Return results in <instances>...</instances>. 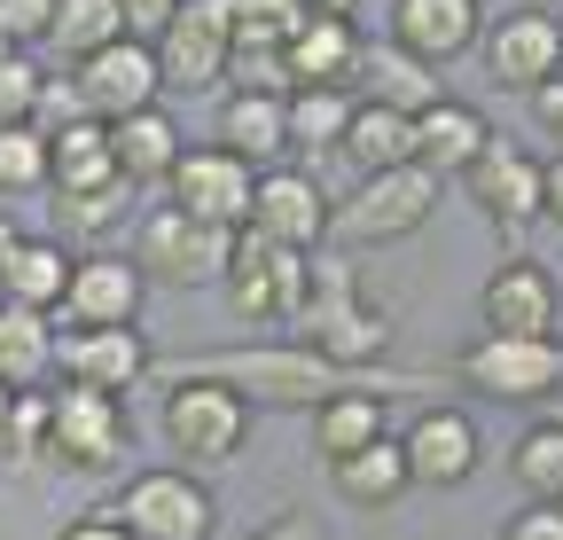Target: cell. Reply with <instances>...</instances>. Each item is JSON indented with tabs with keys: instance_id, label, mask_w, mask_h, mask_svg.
<instances>
[{
	"instance_id": "6da1fadb",
	"label": "cell",
	"mask_w": 563,
	"mask_h": 540,
	"mask_svg": "<svg viewBox=\"0 0 563 540\" xmlns=\"http://www.w3.org/2000/svg\"><path fill=\"white\" fill-rule=\"evenodd\" d=\"M150 376H211L243 392L251 408H321L336 392H384V399H407V392H431V376H399V368H344L313 345H228V353H180V361H150Z\"/></svg>"
},
{
	"instance_id": "7a4b0ae2",
	"label": "cell",
	"mask_w": 563,
	"mask_h": 540,
	"mask_svg": "<svg viewBox=\"0 0 563 540\" xmlns=\"http://www.w3.org/2000/svg\"><path fill=\"white\" fill-rule=\"evenodd\" d=\"M290 329H298V345H313L344 368H376L391 345V306H376L344 258H313V283H306V306Z\"/></svg>"
},
{
	"instance_id": "3957f363",
	"label": "cell",
	"mask_w": 563,
	"mask_h": 540,
	"mask_svg": "<svg viewBox=\"0 0 563 540\" xmlns=\"http://www.w3.org/2000/svg\"><path fill=\"white\" fill-rule=\"evenodd\" d=\"M165 392V447L188 462V470H211V462H235L251 447V399L228 392V384H211V376H150Z\"/></svg>"
},
{
	"instance_id": "277c9868",
	"label": "cell",
	"mask_w": 563,
	"mask_h": 540,
	"mask_svg": "<svg viewBox=\"0 0 563 540\" xmlns=\"http://www.w3.org/2000/svg\"><path fill=\"white\" fill-rule=\"evenodd\" d=\"M439 212V173L422 165H391V173H361V188L329 212V243L344 251H384V243H407L422 235Z\"/></svg>"
},
{
	"instance_id": "5b68a950",
	"label": "cell",
	"mask_w": 563,
	"mask_h": 540,
	"mask_svg": "<svg viewBox=\"0 0 563 540\" xmlns=\"http://www.w3.org/2000/svg\"><path fill=\"white\" fill-rule=\"evenodd\" d=\"M133 454V416L118 392L95 384H55L47 392V462L79 470V478H102Z\"/></svg>"
},
{
	"instance_id": "8992f818",
	"label": "cell",
	"mask_w": 563,
	"mask_h": 540,
	"mask_svg": "<svg viewBox=\"0 0 563 540\" xmlns=\"http://www.w3.org/2000/svg\"><path fill=\"white\" fill-rule=\"evenodd\" d=\"M150 283H165V290H211V283H228V258H235V235L228 228H203V220H188V212H173V205H157V212H141L133 220V251H125Z\"/></svg>"
},
{
	"instance_id": "52a82bcc",
	"label": "cell",
	"mask_w": 563,
	"mask_h": 540,
	"mask_svg": "<svg viewBox=\"0 0 563 540\" xmlns=\"http://www.w3.org/2000/svg\"><path fill=\"white\" fill-rule=\"evenodd\" d=\"M306 283H313V251H290V243H266V235H235V258H228V306L235 321L251 329H290L298 306H306Z\"/></svg>"
},
{
	"instance_id": "ba28073f",
	"label": "cell",
	"mask_w": 563,
	"mask_h": 540,
	"mask_svg": "<svg viewBox=\"0 0 563 540\" xmlns=\"http://www.w3.org/2000/svg\"><path fill=\"white\" fill-rule=\"evenodd\" d=\"M454 376L477 399H501V408H540L563 392V345L555 337H477L454 361Z\"/></svg>"
},
{
	"instance_id": "9c48e42d",
	"label": "cell",
	"mask_w": 563,
	"mask_h": 540,
	"mask_svg": "<svg viewBox=\"0 0 563 540\" xmlns=\"http://www.w3.org/2000/svg\"><path fill=\"white\" fill-rule=\"evenodd\" d=\"M110 517L133 532V540H211L220 509H211V486L196 470H133L118 486Z\"/></svg>"
},
{
	"instance_id": "30bf717a",
	"label": "cell",
	"mask_w": 563,
	"mask_h": 540,
	"mask_svg": "<svg viewBox=\"0 0 563 540\" xmlns=\"http://www.w3.org/2000/svg\"><path fill=\"white\" fill-rule=\"evenodd\" d=\"M251 188H258V165L235 157V150H220V142L180 150V165H173V180H165L173 212H188V220H203V228H228V235L251 228Z\"/></svg>"
},
{
	"instance_id": "8fae6325",
	"label": "cell",
	"mask_w": 563,
	"mask_h": 540,
	"mask_svg": "<svg viewBox=\"0 0 563 540\" xmlns=\"http://www.w3.org/2000/svg\"><path fill=\"white\" fill-rule=\"evenodd\" d=\"M150 47H157L165 87H180V95H211V87H228V71H235V32H228L220 0H180L173 24Z\"/></svg>"
},
{
	"instance_id": "7c38bea8",
	"label": "cell",
	"mask_w": 563,
	"mask_h": 540,
	"mask_svg": "<svg viewBox=\"0 0 563 540\" xmlns=\"http://www.w3.org/2000/svg\"><path fill=\"white\" fill-rule=\"evenodd\" d=\"M70 87H79L87 118L110 125V118L150 110V102L165 95V71H157V47H150V40H110V47H95V55L70 63Z\"/></svg>"
},
{
	"instance_id": "4fadbf2b",
	"label": "cell",
	"mask_w": 563,
	"mask_h": 540,
	"mask_svg": "<svg viewBox=\"0 0 563 540\" xmlns=\"http://www.w3.org/2000/svg\"><path fill=\"white\" fill-rule=\"evenodd\" d=\"M329 188L306 165H266L251 188V235L266 243H290V251H321L329 243Z\"/></svg>"
},
{
	"instance_id": "5bb4252c",
	"label": "cell",
	"mask_w": 563,
	"mask_h": 540,
	"mask_svg": "<svg viewBox=\"0 0 563 540\" xmlns=\"http://www.w3.org/2000/svg\"><path fill=\"white\" fill-rule=\"evenodd\" d=\"M477 321H485V337H555L563 283L540 258H501L485 275V290H477Z\"/></svg>"
},
{
	"instance_id": "9a60e30c",
	"label": "cell",
	"mask_w": 563,
	"mask_h": 540,
	"mask_svg": "<svg viewBox=\"0 0 563 540\" xmlns=\"http://www.w3.org/2000/svg\"><path fill=\"white\" fill-rule=\"evenodd\" d=\"M141 298H150V275L125 251H87V258H70L55 313H63V329H118V321H141Z\"/></svg>"
},
{
	"instance_id": "2e32d148",
	"label": "cell",
	"mask_w": 563,
	"mask_h": 540,
	"mask_svg": "<svg viewBox=\"0 0 563 540\" xmlns=\"http://www.w3.org/2000/svg\"><path fill=\"white\" fill-rule=\"evenodd\" d=\"M477 47H485L493 87L532 95V87H548V79L563 71V16H548V9H509L501 24H485Z\"/></svg>"
},
{
	"instance_id": "e0dca14e",
	"label": "cell",
	"mask_w": 563,
	"mask_h": 540,
	"mask_svg": "<svg viewBox=\"0 0 563 540\" xmlns=\"http://www.w3.org/2000/svg\"><path fill=\"white\" fill-rule=\"evenodd\" d=\"M399 454H407V470H415V486H470L477 462H485V439H477L470 408L431 399V408L399 431Z\"/></svg>"
},
{
	"instance_id": "ac0fdd59",
	"label": "cell",
	"mask_w": 563,
	"mask_h": 540,
	"mask_svg": "<svg viewBox=\"0 0 563 540\" xmlns=\"http://www.w3.org/2000/svg\"><path fill=\"white\" fill-rule=\"evenodd\" d=\"M55 368L63 384H95V392H133L150 384V345H141V329L118 321V329H55Z\"/></svg>"
},
{
	"instance_id": "d6986e66",
	"label": "cell",
	"mask_w": 563,
	"mask_h": 540,
	"mask_svg": "<svg viewBox=\"0 0 563 540\" xmlns=\"http://www.w3.org/2000/svg\"><path fill=\"white\" fill-rule=\"evenodd\" d=\"M462 196L493 220V228H532L540 220V157L532 150H509V142H485L477 165L462 173Z\"/></svg>"
},
{
	"instance_id": "ffe728a7",
	"label": "cell",
	"mask_w": 563,
	"mask_h": 540,
	"mask_svg": "<svg viewBox=\"0 0 563 540\" xmlns=\"http://www.w3.org/2000/svg\"><path fill=\"white\" fill-rule=\"evenodd\" d=\"M391 40L407 55H422L431 71H446L454 55H470L485 40V9L477 0H391Z\"/></svg>"
},
{
	"instance_id": "44dd1931",
	"label": "cell",
	"mask_w": 563,
	"mask_h": 540,
	"mask_svg": "<svg viewBox=\"0 0 563 540\" xmlns=\"http://www.w3.org/2000/svg\"><path fill=\"white\" fill-rule=\"evenodd\" d=\"M211 142L251 157L258 173L274 157H290V95H258V87H228L220 110H211Z\"/></svg>"
},
{
	"instance_id": "7402d4cb",
	"label": "cell",
	"mask_w": 563,
	"mask_h": 540,
	"mask_svg": "<svg viewBox=\"0 0 563 540\" xmlns=\"http://www.w3.org/2000/svg\"><path fill=\"white\" fill-rule=\"evenodd\" d=\"M352 71H361V24L344 16H306L290 40H282V79L298 87H344L352 95Z\"/></svg>"
},
{
	"instance_id": "603a6c76",
	"label": "cell",
	"mask_w": 563,
	"mask_h": 540,
	"mask_svg": "<svg viewBox=\"0 0 563 540\" xmlns=\"http://www.w3.org/2000/svg\"><path fill=\"white\" fill-rule=\"evenodd\" d=\"M352 95H361V102H384V110H431L446 87H439V71H431V63H422V55H407L391 32L384 40H361V71H352Z\"/></svg>"
},
{
	"instance_id": "cb8c5ba5",
	"label": "cell",
	"mask_w": 563,
	"mask_h": 540,
	"mask_svg": "<svg viewBox=\"0 0 563 540\" xmlns=\"http://www.w3.org/2000/svg\"><path fill=\"white\" fill-rule=\"evenodd\" d=\"M485 142H493V125H485L477 102L439 95L431 110H415V165H422V173H439V180H462V173L477 165Z\"/></svg>"
},
{
	"instance_id": "d4e9b609",
	"label": "cell",
	"mask_w": 563,
	"mask_h": 540,
	"mask_svg": "<svg viewBox=\"0 0 563 540\" xmlns=\"http://www.w3.org/2000/svg\"><path fill=\"white\" fill-rule=\"evenodd\" d=\"M180 150H188V142H180V125H173L165 102L133 110V118H110V157H118L125 188H165L173 165H180Z\"/></svg>"
},
{
	"instance_id": "484cf974",
	"label": "cell",
	"mask_w": 563,
	"mask_h": 540,
	"mask_svg": "<svg viewBox=\"0 0 563 540\" xmlns=\"http://www.w3.org/2000/svg\"><path fill=\"white\" fill-rule=\"evenodd\" d=\"M110 180H125V173L110 157V125L102 118H70L63 133H47V188L55 196H95Z\"/></svg>"
},
{
	"instance_id": "4316f807",
	"label": "cell",
	"mask_w": 563,
	"mask_h": 540,
	"mask_svg": "<svg viewBox=\"0 0 563 540\" xmlns=\"http://www.w3.org/2000/svg\"><path fill=\"white\" fill-rule=\"evenodd\" d=\"M329 486H336V502H344V509H391L399 494H415V470H407L399 439L384 431L376 447H361V454L329 462Z\"/></svg>"
},
{
	"instance_id": "83f0119b",
	"label": "cell",
	"mask_w": 563,
	"mask_h": 540,
	"mask_svg": "<svg viewBox=\"0 0 563 540\" xmlns=\"http://www.w3.org/2000/svg\"><path fill=\"white\" fill-rule=\"evenodd\" d=\"M63 283H70V251H63V235H24L9 258H0V306L55 313V306H63Z\"/></svg>"
},
{
	"instance_id": "f1b7e54d",
	"label": "cell",
	"mask_w": 563,
	"mask_h": 540,
	"mask_svg": "<svg viewBox=\"0 0 563 540\" xmlns=\"http://www.w3.org/2000/svg\"><path fill=\"white\" fill-rule=\"evenodd\" d=\"M336 157H352L361 173L415 165V118H407V110H384V102H361V95H352V118H344V142H336Z\"/></svg>"
},
{
	"instance_id": "f546056e",
	"label": "cell",
	"mask_w": 563,
	"mask_h": 540,
	"mask_svg": "<svg viewBox=\"0 0 563 540\" xmlns=\"http://www.w3.org/2000/svg\"><path fill=\"white\" fill-rule=\"evenodd\" d=\"M384 408H391L384 392H336V399H321V408H313V454H321V462H344V454L376 447V439L391 431Z\"/></svg>"
},
{
	"instance_id": "4dcf8cb0",
	"label": "cell",
	"mask_w": 563,
	"mask_h": 540,
	"mask_svg": "<svg viewBox=\"0 0 563 540\" xmlns=\"http://www.w3.org/2000/svg\"><path fill=\"white\" fill-rule=\"evenodd\" d=\"M47 376H55V313L0 306V384H9V392H40Z\"/></svg>"
},
{
	"instance_id": "1f68e13d",
	"label": "cell",
	"mask_w": 563,
	"mask_h": 540,
	"mask_svg": "<svg viewBox=\"0 0 563 540\" xmlns=\"http://www.w3.org/2000/svg\"><path fill=\"white\" fill-rule=\"evenodd\" d=\"M110 40H125V9H118V0H55L47 47H55L63 63H79V55L110 47Z\"/></svg>"
},
{
	"instance_id": "d6a6232c",
	"label": "cell",
	"mask_w": 563,
	"mask_h": 540,
	"mask_svg": "<svg viewBox=\"0 0 563 540\" xmlns=\"http://www.w3.org/2000/svg\"><path fill=\"white\" fill-rule=\"evenodd\" d=\"M509 478L525 486V502H563V423L555 416H540L509 447Z\"/></svg>"
},
{
	"instance_id": "836d02e7",
	"label": "cell",
	"mask_w": 563,
	"mask_h": 540,
	"mask_svg": "<svg viewBox=\"0 0 563 540\" xmlns=\"http://www.w3.org/2000/svg\"><path fill=\"white\" fill-rule=\"evenodd\" d=\"M220 9H228V32H235V55H282V40L306 24L298 0H220Z\"/></svg>"
},
{
	"instance_id": "e575fe53",
	"label": "cell",
	"mask_w": 563,
	"mask_h": 540,
	"mask_svg": "<svg viewBox=\"0 0 563 540\" xmlns=\"http://www.w3.org/2000/svg\"><path fill=\"white\" fill-rule=\"evenodd\" d=\"M352 95L344 87H298L290 95V150H336L344 142Z\"/></svg>"
},
{
	"instance_id": "d590c367",
	"label": "cell",
	"mask_w": 563,
	"mask_h": 540,
	"mask_svg": "<svg viewBox=\"0 0 563 540\" xmlns=\"http://www.w3.org/2000/svg\"><path fill=\"white\" fill-rule=\"evenodd\" d=\"M47 188V133L40 125H0V205Z\"/></svg>"
},
{
	"instance_id": "8d00e7d4",
	"label": "cell",
	"mask_w": 563,
	"mask_h": 540,
	"mask_svg": "<svg viewBox=\"0 0 563 540\" xmlns=\"http://www.w3.org/2000/svg\"><path fill=\"white\" fill-rule=\"evenodd\" d=\"M40 87H47V63L32 47H0V125H32Z\"/></svg>"
},
{
	"instance_id": "74e56055",
	"label": "cell",
	"mask_w": 563,
	"mask_h": 540,
	"mask_svg": "<svg viewBox=\"0 0 563 540\" xmlns=\"http://www.w3.org/2000/svg\"><path fill=\"white\" fill-rule=\"evenodd\" d=\"M63 212H70V228H79V235H110V228L133 212V188L110 180V188H95V196H63Z\"/></svg>"
},
{
	"instance_id": "f35d334b",
	"label": "cell",
	"mask_w": 563,
	"mask_h": 540,
	"mask_svg": "<svg viewBox=\"0 0 563 540\" xmlns=\"http://www.w3.org/2000/svg\"><path fill=\"white\" fill-rule=\"evenodd\" d=\"M55 24V0H0V40L9 47H47Z\"/></svg>"
},
{
	"instance_id": "ab89813d",
	"label": "cell",
	"mask_w": 563,
	"mask_h": 540,
	"mask_svg": "<svg viewBox=\"0 0 563 540\" xmlns=\"http://www.w3.org/2000/svg\"><path fill=\"white\" fill-rule=\"evenodd\" d=\"M501 540H563V502H525L517 517H501Z\"/></svg>"
},
{
	"instance_id": "60d3db41",
	"label": "cell",
	"mask_w": 563,
	"mask_h": 540,
	"mask_svg": "<svg viewBox=\"0 0 563 540\" xmlns=\"http://www.w3.org/2000/svg\"><path fill=\"white\" fill-rule=\"evenodd\" d=\"M118 9H125V40H157L180 0H118Z\"/></svg>"
},
{
	"instance_id": "b9f144b4",
	"label": "cell",
	"mask_w": 563,
	"mask_h": 540,
	"mask_svg": "<svg viewBox=\"0 0 563 540\" xmlns=\"http://www.w3.org/2000/svg\"><path fill=\"white\" fill-rule=\"evenodd\" d=\"M532 125L548 133V142L563 150V71L548 79V87H532Z\"/></svg>"
},
{
	"instance_id": "7bdbcfd3",
	"label": "cell",
	"mask_w": 563,
	"mask_h": 540,
	"mask_svg": "<svg viewBox=\"0 0 563 540\" xmlns=\"http://www.w3.org/2000/svg\"><path fill=\"white\" fill-rule=\"evenodd\" d=\"M55 540H133V532H125V525H118L110 509H87V517H70V525H63Z\"/></svg>"
},
{
	"instance_id": "ee69618b",
	"label": "cell",
	"mask_w": 563,
	"mask_h": 540,
	"mask_svg": "<svg viewBox=\"0 0 563 540\" xmlns=\"http://www.w3.org/2000/svg\"><path fill=\"white\" fill-rule=\"evenodd\" d=\"M243 540H329V532H321L313 517H298V509H290V517H274V525H251Z\"/></svg>"
},
{
	"instance_id": "f6af8a7d",
	"label": "cell",
	"mask_w": 563,
	"mask_h": 540,
	"mask_svg": "<svg viewBox=\"0 0 563 540\" xmlns=\"http://www.w3.org/2000/svg\"><path fill=\"white\" fill-rule=\"evenodd\" d=\"M540 220H555V228H563V150L540 165Z\"/></svg>"
},
{
	"instance_id": "bcb514c9",
	"label": "cell",
	"mask_w": 563,
	"mask_h": 540,
	"mask_svg": "<svg viewBox=\"0 0 563 540\" xmlns=\"http://www.w3.org/2000/svg\"><path fill=\"white\" fill-rule=\"evenodd\" d=\"M298 9H306V16H344V24H352V16H361V0H298Z\"/></svg>"
},
{
	"instance_id": "7dc6e473",
	"label": "cell",
	"mask_w": 563,
	"mask_h": 540,
	"mask_svg": "<svg viewBox=\"0 0 563 540\" xmlns=\"http://www.w3.org/2000/svg\"><path fill=\"white\" fill-rule=\"evenodd\" d=\"M16 243H24V228H16V212H0V258H9Z\"/></svg>"
},
{
	"instance_id": "c3c4849f",
	"label": "cell",
	"mask_w": 563,
	"mask_h": 540,
	"mask_svg": "<svg viewBox=\"0 0 563 540\" xmlns=\"http://www.w3.org/2000/svg\"><path fill=\"white\" fill-rule=\"evenodd\" d=\"M9 408H16V392H9V384H0V431H9Z\"/></svg>"
},
{
	"instance_id": "681fc988",
	"label": "cell",
	"mask_w": 563,
	"mask_h": 540,
	"mask_svg": "<svg viewBox=\"0 0 563 540\" xmlns=\"http://www.w3.org/2000/svg\"><path fill=\"white\" fill-rule=\"evenodd\" d=\"M525 9H548V16H563V0H525Z\"/></svg>"
},
{
	"instance_id": "f907efd6",
	"label": "cell",
	"mask_w": 563,
	"mask_h": 540,
	"mask_svg": "<svg viewBox=\"0 0 563 540\" xmlns=\"http://www.w3.org/2000/svg\"><path fill=\"white\" fill-rule=\"evenodd\" d=\"M555 423H563V399H555Z\"/></svg>"
},
{
	"instance_id": "816d5d0a",
	"label": "cell",
	"mask_w": 563,
	"mask_h": 540,
	"mask_svg": "<svg viewBox=\"0 0 563 540\" xmlns=\"http://www.w3.org/2000/svg\"><path fill=\"white\" fill-rule=\"evenodd\" d=\"M0 47H9V40H0Z\"/></svg>"
}]
</instances>
